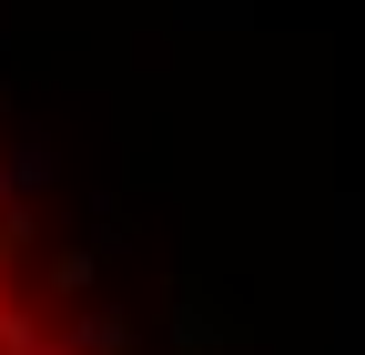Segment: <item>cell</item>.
I'll list each match as a JSON object with an SVG mask.
<instances>
[{
  "label": "cell",
  "mask_w": 365,
  "mask_h": 355,
  "mask_svg": "<svg viewBox=\"0 0 365 355\" xmlns=\"http://www.w3.org/2000/svg\"><path fill=\"white\" fill-rule=\"evenodd\" d=\"M0 355H163L102 234L71 224L51 163L0 132Z\"/></svg>",
  "instance_id": "obj_1"
}]
</instances>
